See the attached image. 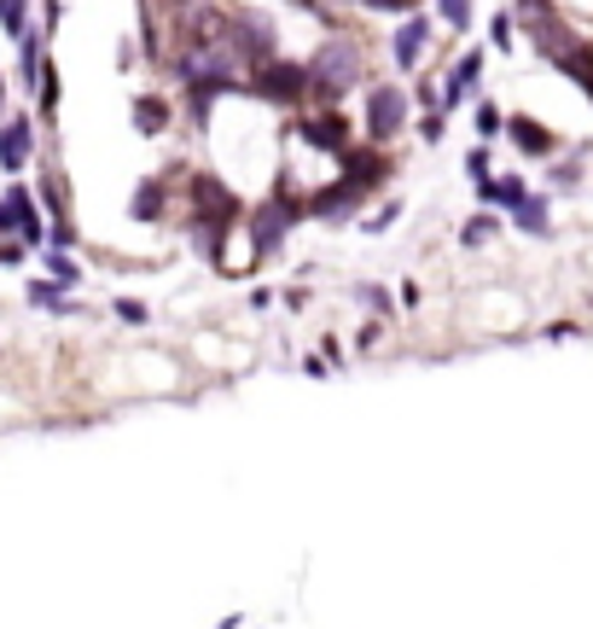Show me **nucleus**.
<instances>
[{"mask_svg":"<svg viewBox=\"0 0 593 629\" xmlns=\"http://www.w3.org/2000/svg\"><path fill=\"white\" fill-rule=\"evenodd\" d=\"M472 187H477V198H483L488 210L506 216V210H513L518 198L529 193V181H524V175H483V181H472Z\"/></svg>","mask_w":593,"mask_h":629,"instance_id":"nucleus-8","label":"nucleus"},{"mask_svg":"<svg viewBox=\"0 0 593 629\" xmlns=\"http://www.w3.org/2000/svg\"><path fill=\"white\" fill-rule=\"evenodd\" d=\"M24 303H30V310H41V315H81V303L65 286H53L47 274H35L30 286H24Z\"/></svg>","mask_w":593,"mask_h":629,"instance_id":"nucleus-7","label":"nucleus"},{"mask_svg":"<svg viewBox=\"0 0 593 629\" xmlns=\"http://www.w3.org/2000/svg\"><path fill=\"white\" fill-rule=\"evenodd\" d=\"M111 315L122 321V327H146V321H152V303H140V297H111Z\"/></svg>","mask_w":593,"mask_h":629,"instance_id":"nucleus-18","label":"nucleus"},{"mask_svg":"<svg viewBox=\"0 0 593 629\" xmlns=\"http://www.w3.org/2000/svg\"><path fill=\"white\" fill-rule=\"evenodd\" d=\"M465 175L483 181V175H495V164H488V140H477L472 152H465Z\"/></svg>","mask_w":593,"mask_h":629,"instance_id":"nucleus-20","label":"nucleus"},{"mask_svg":"<svg viewBox=\"0 0 593 629\" xmlns=\"http://www.w3.org/2000/svg\"><path fill=\"white\" fill-rule=\"evenodd\" d=\"M0 30L18 42V35L30 30V0H0Z\"/></svg>","mask_w":593,"mask_h":629,"instance_id":"nucleus-16","label":"nucleus"},{"mask_svg":"<svg viewBox=\"0 0 593 629\" xmlns=\"http://www.w3.org/2000/svg\"><path fill=\"white\" fill-rule=\"evenodd\" d=\"M30 158H35V117H24V111L0 117V170L24 175Z\"/></svg>","mask_w":593,"mask_h":629,"instance_id":"nucleus-3","label":"nucleus"},{"mask_svg":"<svg viewBox=\"0 0 593 629\" xmlns=\"http://www.w3.org/2000/svg\"><path fill=\"white\" fill-rule=\"evenodd\" d=\"M134 129L140 134H163V129H169V106H163V99H134Z\"/></svg>","mask_w":593,"mask_h":629,"instance_id":"nucleus-14","label":"nucleus"},{"mask_svg":"<svg viewBox=\"0 0 593 629\" xmlns=\"http://www.w3.org/2000/svg\"><path fill=\"white\" fill-rule=\"evenodd\" d=\"M431 18L442 30L465 35V30H472V18H477V0H431Z\"/></svg>","mask_w":593,"mask_h":629,"instance_id":"nucleus-12","label":"nucleus"},{"mask_svg":"<svg viewBox=\"0 0 593 629\" xmlns=\"http://www.w3.org/2000/svg\"><path fill=\"white\" fill-rule=\"evenodd\" d=\"M35 257H41V274H47L53 286H65V292H76V286H81V262H76L65 246H41Z\"/></svg>","mask_w":593,"mask_h":629,"instance_id":"nucleus-10","label":"nucleus"},{"mask_svg":"<svg viewBox=\"0 0 593 629\" xmlns=\"http://www.w3.org/2000/svg\"><path fill=\"white\" fill-rule=\"evenodd\" d=\"M396 216H402V198H384V205L361 221V234H391V221H396Z\"/></svg>","mask_w":593,"mask_h":629,"instance_id":"nucleus-19","label":"nucleus"},{"mask_svg":"<svg viewBox=\"0 0 593 629\" xmlns=\"http://www.w3.org/2000/svg\"><path fill=\"white\" fill-rule=\"evenodd\" d=\"M431 53H437V18L425 7H407L396 18V30H391V65L402 76H419L425 65H431Z\"/></svg>","mask_w":593,"mask_h":629,"instance_id":"nucleus-2","label":"nucleus"},{"mask_svg":"<svg viewBox=\"0 0 593 629\" xmlns=\"http://www.w3.org/2000/svg\"><path fill=\"white\" fill-rule=\"evenodd\" d=\"M407 117H414V88L402 83H366L361 94V129L373 147H391L407 134Z\"/></svg>","mask_w":593,"mask_h":629,"instance_id":"nucleus-1","label":"nucleus"},{"mask_svg":"<svg viewBox=\"0 0 593 629\" xmlns=\"http://www.w3.org/2000/svg\"><path fill=\"white\" fill-rule=\"evenodd\" d=\"M547 187H553V193H576L582 187V164H576V158H564V164H559V158H547Z\"/></svg>","mask_w":593,"mask_h":629,"instance_id":"nucleus-15","label":"nucleus"},{"mask_svg":"<svg viewBox=\"0 0 593 629\" xmlns=\"http://www.w3.org/2000/svg\"><path fill=\"white\" fill-rule=\"evenodd\" d=\"M501 221H506V216H501V210H488V205L472 210V216L460 221V246H465V251H483L488 239H501Z\"/></svg>","mask_w":593,"mask_h":629,"instance_id":"nucleus-11","label":"nucleus"},{"mask_svg":"<svg viewBox=\"0 0 593 629\" xmlns=\"http://www.w3.org/2000/svg\"><path fill=\"white\" fill-rule=\"evenodd\" d=\"M506 221H513L518 234H529V239H553V234H559V228H553V198L536 193V187H529L518 205L506 210Z\"/></svg>","mask_w":593,"mask_h":629,"instance_id":"nucleus-5","label":"nucleus"},{"mask_svg":"<svg viewBox=\"0 0 593 629\" xmlns=\"http://www.w3.org/2000/svg\"><path fill=\"white\" fill-rule=\"evenodd\" d=\"M506 140H513L524 158H541V164H547V158H559V134L547 123H536V117H524V111L506 117Z\"/></svg>","mask_w":593,"mask_h":629,"instance_id":"nucleus-6","label":"nucleus"},{"mask_svg":"<svg viewBox=\"0 0 593 629\" xmlns=\"http://www.w3.org/2000/svg\"><path fill=\"white\" fill-rule=\"evenodd\" d=\"M513 35H518L513 12H495V18H488V47H495V53H513V47H518Z\"/></svg>","mask_w":593,"mask_h":629,"instance_id":"nucleus-17","label":"nucleus"},{"mask_svg":"<svg viewBox=\"0 0 593 629\" xmlns=\"http://www.w3.org/2000/svg\"><path fill=\"white\" fill-rule=\"evenodd\" d=\"M472 129H477V140L495 147V140H506V111L495 106V99H477V106H472Z\"/></svg>","mask_w":593,"mask_h":629,"instance_id":"nucleus-13","label":"nucleus"},{"mask_svg":"<svg viewBox=\"0 0 593 629\" xmlns=\"http://www.w3.org/2000/svg\"><path fill=\"white\" fill-rule=\"evenodd\" d=\"M41 65H47V30H35V24H30L24 35H18V83L35 88Z\"/></svg>","mask_w":593,"mask_h":629,"instance_id":"nucleus-9","label":"nucleus"},{"mask_svg":"<svg viewBox=\"0 0 593 629\" xmlns=\"http://www.w3.org/2000/svg\"><path fill=\"white\" fill-rule=\"evenodd\" d=\"M477 88H483V47L460 53L454 65H448V76L437 83V94H442V111H460L465 99H477Z\"/></svg>","mask_w":593,"mask_h":629,"instance_id":"nucleus-4","label":"nucleus"}]
</instances>
